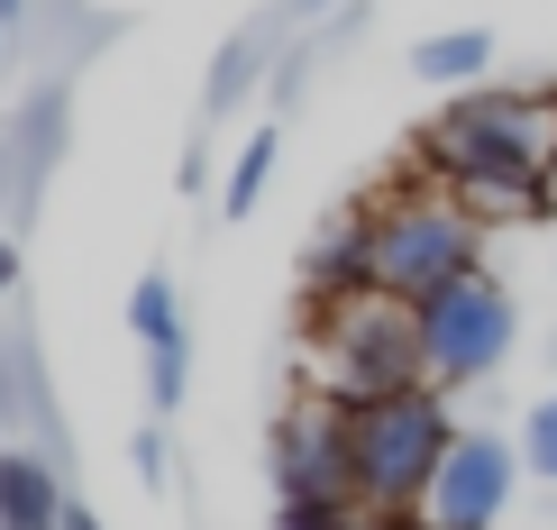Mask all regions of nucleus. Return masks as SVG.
Segmentation results:
<instances>
[{
  "label": "nucleus",
  "instance_id": "11",
  "mask_svg": "<svg viewBox=\"0 0 557 530\" xmlns=\"http://www.w3.org/2000/svg\"><path fill=\"white\" fill-rule=\"evenodd\" d=\"M64 476L37 448H0V530H64Z\"/></svg>",
  "mask_w": 557,
  "mask_h": 530
},
{
  "label": "nucleus",
  "instance_id": "13",
  "mask_svg": "<svg viewBox=\"0 0 557 530\" xmlns=\"http://www.w3.org/2000/svg\"><path fill=\"white\" fill-rule=\"evenodd\" d=\"M484 64H494V28H448V37L411 46V74L421 83H484Z\"/></svg>",
  "mask_w": 557,
  "mask_h": 530
},
{
  "label": "nucleus",
  "instance_id": "20",
  "mask_svg": "<svg viewBox=\"0 0 557 530\" xmlns=\"http://www.w3.org/2000/svg\"><path fill=\"white\" fill-rule=\"evenodd\" d=\"M284 10L301 19V28H311V19H320V10H330V0H284Z\"/></svg>",
  "mask_w": 557,
  "mask_h": 530
},
{
  "label": "nucleus",
  "instance_id": "21",
  "mask_svg": "<svg viewBox=\"0 0 557 530\" xmlns=\"http://www.w3.org/2000/svg\"><path fill=\"white\" fill-rule=\"evenodd\" d=\"M540 211H557V156H548V183H540Z\"/></svg>",
  "mask_w": 557,
  "mask_h": 530
},
{
  "label": "nucleus",
  "instance_id": "10",
  "mask_svg": "<svg viewBox=\"0 0 557 530\" xmlns=\"http://www.w3.org/2000/svg\"><path fill=\"white\" fill-rule=\"evenodd\" d=\"M284 28H301V19H293V10H265L257 28L228 37V56L211 64V91H201V101H211V120H220V110H247V91L274 83V64H284L274 46H284Z\"/></svg>",
  "mask_w": 557,
  "mask_h": 530
},
{
  "label": "nucleus",
  "instance_id": "9",
  "mask_svg": "<svg viewBox=\"0 0 557 530\" xmlns=\"http://www.w3.org/2000/svg\"><path fill=\"white\" fill-rule=\"evenodd\" d=\"M55 156H64V91H37V101L0 128V211L10 220L37 201V183L55 174Z\"/></svg>",
  "mask_w": 557,
  "mask_h": 530
},
{
  "label": "nucleus",
  "instance_id": "7",
  "mask_svg": "<svg viewBox=\"0 0 557 530\" xmlns=\"http://www.w3.org/2000/svg\"><path fill=\"white\" fill-rule=\"evenodd\" d=\"M530 476V457L512 440H494V430H457V448L438 457V485L421 503L430 530H494L512 513V485Z\"/></svg>",
  "mask_w": 557,
  "mask_h": 530
},
{
  "label": "nucleus",
  "instance_id": "14",
  "mask_svg": "<svg viewBox=\"0 0 557 530\" xmlns=\"http://www.w3.org/2000/svg\"><path fill=\"white\" fill-rule=\"evenodd\" d=\"M274 147H284L274 128H257L238 147V165H228V183H220V220H257V201H265V183H274Z\"/></svg>",
  "mask_w": 557,
  "mask_h": 530
},
{
  "label": "nucleus",
  "instance_id": "8",
  "mask_svg": "<svg viewBox=\"0 0 557 530\" xmlns=\"http://www.w3.org/2000/svg\"><path fill=\"white\" fill-rule=\"evenodd\" d=\"M128 330H137V348H147V411L165 421V411H183V384H193L183 293H174V274H165V266L137 274V293H128Z\"/></svg>",
  "mask_w": 557,
  "mask_h": 530
},
{
  "label": "nucleus",
  "instance_id": "15",
  "mask_svg": "<svg viewBox=\"0 0 557 530\" xmlns=\"http://www.w3.org/2000/svg\"><path fill=\"white\" fill-rule=\"evenodd\" d=\"M521 457H530V476H548V485H557V394H548V403H530V421H521Z\"/></svg>",
  "mask_w": 557,
  "mask_h": 530
},
{
  "label": "nucleus",
  "instance_id": "22",
  "mask_svg": "<svg viewBox=\"0 0 557 530\" xmlns=\"http://www.w3.org/2000/svg\"><path fill=\"white\" fill-rule=\"evenodd\" d=\"M393 530H430V521H393Z\"/></svg>",
  "mask_w": 557,
  "mask_h": 530
},
{
  "label": "nucleus",
  "instance_id": "17",
  "mask_svg": "<svg viewBox=\"0 0 557 530\" xmlns=\"http://www.w3.org/2000/svg\"><path fill=\"white\" fill-rule=\"evenodd\" d=\"M10 284H18V238L0 229V303H10Z\"/></svg>",
  "mask_w": 557,
  "mask_h": 530
},
{
  "label": "nucleus",
  "instance_id": "3",
  "mask_svg": "<svg viewBox=\"0 0 557 530\" xmlns=\"http://www.w3.org/2000/svg\"><path fill=\"white\" fill-rule=\"evenodd\" d=\"M366 238H375V293L393 303H430L484 257V220L430 174H403L393 193L366 201Z\"/></svg>",
  "mask_w": 557,
  "mask_h": 530
},
{
  "label": "nucleus",
  "instance_id": "5",
  "mask_svg": "<svg viewBox=\"0 0 557 530\" xmlns=\"http://www.w3.org/2000/svg\"><path fill=\"white\" fill-rule=\"evenodd\" d=\"M512 348H521V311H512V293H503L484 266L421 303V366H430L438 394H467V384L503 375Z\"/></svg>",
  "mask_w": 557,
  "mask_h": 530
},
{
  "label": "nucleus",
  "instance_id": "6",
  "mask_svg": "<svg viewBox=\"0 0 557 530\" xmlns=\"http://www.w3.org/2000/svg\"><path fill=\"white\" fill-rule=\"evenodd\" d=\"M274 494L284 503H357V440H347V411L301 394L274 421Z\"/></svg>",
  "mask_w": 557,
  "mask_h": 530
},
{
  "label": "nucleus",
  "instance_id": "2",
  "mask_svg": "<svg viewBox=\"0 0 557 530\" xmlns=\"http://www.w3.org/2000/svg\"><path fill=\"white\" fill-rule=\"evenodd\" d=\"M301 375H311V394H320V403H338V411L430 384V366H421V303H393V293L311 303Z\"/></svg>",
  "mask_w": 557,
  "mask_h": 530
},
{
  "label": "nucleus",
  "instance_id": "1",
  "mask_svg": "<svg viewBox=\"0 0 557 530\" xmlns=\"http://www.w3.org/2000/svg\"><path fill=\"white\" fill-rule=\"evenodd\" d=\"M421 174L448 183L475 220H521L540 211V183L557 156V91H467L421 128Z\"/></svg>",
  "mask_w": 557,
  "mask_h": 530
},
{
  "label": "nucleus",
  "instance_id": "12",
  "mask_svg": "<svg viewBox=\"0 0 557 530\" xmlns=\"http://www.w3.org/2000/svg\"><path fill=\"white\" fill-rule=\"evenodd\" d=\"M301 293H311V303H347V293H375V238H366V211H347L338 229H320Z\"/></svg>",
  "mask_w": 557,
  "mask_h": 530
},
{
  "label": "nucleus",
  "instance_id": "18",
  "mask_svg": "<svg viewBox=\"0 0 557 530\" xmlns=\"http://www.w3.org/2000/svg\"><path fill=\"white\" fill-rule=\"evenodd\" d=\"M18 19H28V0H0V56L18 46Z\"/></svg>",
  "mask_w": 557,
  "mask_h": 530
},
{
  "label": "nucleus",
  "instance_id": "16",
  "mask_svg": "<svg viewBox=\"0 0 557 530\" xmlns=\"http://www.w3.org/2000/svg\"><path fill=\"white\" fill-rule=\"evenodd\" d=\"M128 457H137V485H147V494H165L174 485V448H165V430H137V440H128Z\"/></svg>",
  "mask_w": 557,
  "mask_h": 530
},
{
  "label": "nucleus",
  "instance_id": "19",
  "mask_svg": "<svg viewBox=\"0 0 557 530\" xmlns=\"http://www.w3.org/2000/svg\"><path fill=\"white\" fill-rule=\"evenodd\" d=\"M64 530H110V521L91 513V503H64Z\"/></svg>",
  "mask_w": 557,
  "mask_h": 530
},
{
  "label": "nucleus",
  "instance_id": "4",
  "mask_svg": "<svg viewBox=\"0 0 557 530\" xmlns=\"http://www.w3.org/2000/svg\"><path fill=\"white\" fill-rule=\"evenodd\" d=\"M347 440H357V503L384 521H421V503L438 485V457L457 448V411L438 403V384L411 394L357 403L347 411Z\"/></svg>",
  "mask_w": 557,
  "mask_h": 530
}]
</instances>
